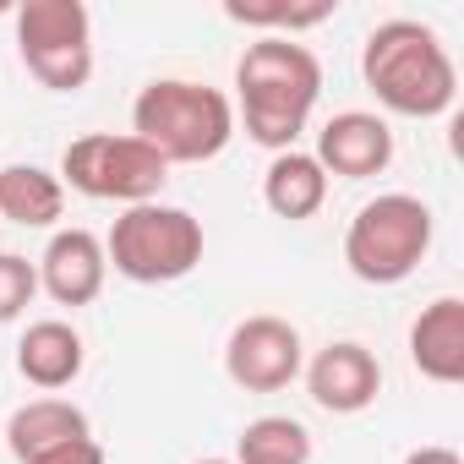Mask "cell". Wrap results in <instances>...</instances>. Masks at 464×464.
Masks as SVG:
<instances>
[{"label":"cell","mask_w":464,"mask_h":464,"mask_svg":"<svg viewBox=\"0 0 464 464\" xmlns=\"http://www.w3.org/2000/svg\"><path fill=\"white\" fill-rule=\"evenodd\" d=\"M361 77L382 110L410 115V121H437L459 99V72H453L448 44L437 39V28L415 17H388L366 34Z\"/></svg>","instance_id":"6da1fadb"},{"label":"cell","mask_w":464,"mask_h":464,"mask_svg":"<svg viewBox=\"0 0 464 464\" xmlns=\"http://www.w3.org/2000/svg\"><path fill=\"white\" fill-rule=\"evenodd\" d=\"M236 93H241L246 137L257 148L290 153L323 99V66L295 39H257L236 61Z\"/></svg>","instance_id":"7a4b0ae2"},{"label":"cell","mask_w":464,"mask_h":464,"mask_svg":"<svg viewBox=\"0 0 464 464\" xmlns=\"http://www.w3.org/2000/svg\"><path fill=\"white\" fill-rule=\"evenodd\" d=\"M131 137H142L164 164H208L236 137V104L191 77H159L131 104Z\"/></svg>","instance_id":"3957f363"},{"label":"cell","mask_w":464,"mask_h":464,"mask_svg":"<svg viewBox=\"0 0 464 464\" xmlns=\"http://www.w3.org/2000/svg\"><path fill=\"white\" fill-rule=\"evenodd\" d=\"M431 236H437V218L420 197L382 191L350 218L344 263L361 285H404L420 268V257L431 252Z\"/></svg>","instance_id":"277c9868"},{"label":"cell","mask_w":464,"mask_h":464,"mask_svg":"<svg viewBox=\"0 0 464 464\" xmlns=\"http://www.w3.org/2000/svg\"><path fill=\"white\" fill-rule=\"evenodd\" d=\"M202 224L186 208L169 202H137L126 208L110 236H104V263L131 279V285H175L202 263Z\"/></svg>","instance_id":"5b68a950"},{"label":"cell","mask_w":464,"mask_h":464,"mask_svg":"<svg viewBox=\"0 0 464 464\" xmlns=\"http://www.w3.org/2000/svg\"><path fill=\"white\" fill-rule=\"evenodd\" d=\"M169 180V164L142 142V137H115V131H88L61 153V186L93 197V202H159Z\"/></svg>","instance_id":"8992f818"},{"label":"cell","mask_w":464,"mask_h":464,"mask_svg":"<svg viewBox=\"0 0 464 464\" xmlns=\"http://www.w3.org/2000/svg\"><path fill=\"white\" fill-rule=\"evenodd\" d=\"M17 55L50 93H77L93 77V17L82 0H23Z\"/></svg>","instance_id":"52a82bcc"},{"label":"cell","mask_w":464,"mask_h":464,"mask_svg":"<svg viewBox=\"0 0 464 464\" xmlns=\"http://www.w3.org/2000/svg\"><path fill=\"white\" fill-rule=\"evenodd\" d=\"M224 372L236 388L246 393H279L290 388L301 372H306V344H301V328L285 323V317H246L236 323L224 344Z\"/></svg>","instance_id":"ba28073f"},{"label":"cell","mask_w":464,"mask_h":464,"mask_svg":"<svg viewBox=\"0 0 464 464\" xmlns=\"http://www.w3.org/2000/svg\"><path fill=\"white\" fill-rule=\"evenodd\" d=\"M34 268H39V290L55 306H88V301L104 295V279H110L104 241L93 229H55Z\"/></svg>","instance_id":"9c48e42d"},{"label":"cell","mask_w":464,"mask_h":464,"mask_svg":"<svg viewBox=\"0 0 464 464\" xmlns=\"http://www.w3.org/2000/svg\"><path fill=\"white\" fill-rule=\"evenodd\" d=\"M306 388L328 415H361L382 393V366H377V355L366 344L339 339V344L317 350V361L306 366Z\"/></svg>","instance_id":"30bf717a"},{"label":"cell","mask_w":464,"mask_h":464,"mask_svg":"<svg viewBox=\"0 0 464 464\" xmlns=\"http://www.w3.org/2000/svg\"><path fill=\"white\" fill-rule=\"evenodd\" d=\"M328 175H344V180H372L393 164V131L382 115L372 110H344L334 115L323 131H317V153H312Z\"/></svg>","instance_id":"8fae6325"},{"label":"cell","mask_w":464,"mask_h":464,"mask_svg":"<svg viewBox=\"0 0 464 464\" xmlns=\"http://www.w3.org/2000/svg\"><path fill=\"white\" fill-rule=\"evenodd\" d=\"M410 361H415L420 377H431L442 388L464 382V301L459 295H437L415 317V328H410Z\"/></svg>","instance_id":"7c38bea8"},{"label":"cell","mask_w":464,"mask_h":464,"mask_svg":"<svg viewBox=\"0 0 464 464\" xmlns=\"http://www.w3.org/2000/svg\"><path fill=\"white\" fill-rule=\"evenodd\" d=\"M82 361H88L82 334H77L72 323H61V317L28 323V334H23V344H17V372H23V382H34V388H44V393L72 388V382L82 377Z\"/></svg>","instance_id":"4fadbf2b"},{"label":"cell","mask_w":464,"mask_h":464,"mask_svg":"<svg viewBox=\"0 0 464 464\" xmlns=\"http://www.w3.org/2000/svg\"><path fill=\"white\" fill-rule=\"evenodd\" d=\"M263 202H268L279 218L301 224V218H312V213L328 202V169H323L312 153H301V148L274 153V164H268V175H263Z\"/></svg>","instance_id":"5bb4252c"},{"label":"cell","mask_w":464,"mask_h":464,"mask_svg":"<svg viewBox=\"0 0 464 464\" xmlns=\"http://www.w3.org/2000/svg\"><path fill=\"white\" fill-rule=\"evenodd\" d=\"M72 437H93V426H88V415H82L72 399H55V393L28 399V404L12 410V420H6V442H12L17 464L34 459V453H44V448H55V442H72Z\"/></svg>","instance_id":"9a60e30c"},{"label":"cell","mask_w":464,"mask_h":464,"mask_svg":"<svg viewBox=\"0 0 464 464\" xmlns=\"http://www.w3.org/2000/svg\"><path fill=\"white\" fill-rule=\"evenodd\" d=\"M66 213V186L61 175L39 164H6L0 169V218H12L23 229H50Z\"/></svg>","instance_id":"2e32d148"},{"label":"cell","mask_w":464,"mask_h":464,"mask_svg":"<svg viewBox=\"0 0 464 464\" xmlns=\"http://www.w3.org/2000/svg\"><path fill=\"white\" fill-rule=\"evenodd\" d=\"M236 464H312V431L295 415H257L236 437Z\"/></svg>","instance_id":"e0dca14e"},{"label":"cell","mask_w":464,"mask_h":464,"mask_svg":"<svg viewBox=\"0 0 464 464\" xmlns=\"http://www.w3.org/2000/svg\"><path fill=\"white\" fill-rule=\"evenodd\" d=\"M39 295V268L17 252H0V323H17Z\"/></svg>","instance_id":"ac0fdd59"},{"label":"cell","mask_w":464,"mask_h":464,"mask_svg":"<svg viewBox=\"0 0 464 464\" xmlns=\"http://www.w3.org/2000/svg\"><path fill=\"white\" fill-rule=\"evenodd\" d=\"M229 17H236V23H246V28H317V23H328L334 17V6H306V12H252V6H224Z\"/></svg>","instance_id":"d6986e66"},{"label":"cell","mask_w":464,"mask_h":464,"mask_svg":"<svg viewBox=\"0 0 464 464\" xmlns=\"http://www.w3.org/2000/svg\"><path fill=\"white\" fill-rule=\"evenodd\" d=\"M23 464H110V459H104V442L99 437H72V442H55V448L34 453Z\"/></svg>","instance_id":"ffe728a7"},{"label":"cell","mask_w":464,"mask_h":464,"mask_svg":"<svg viewBox=\"0 0 464 464\" xmlns=\"http://www.w3.org/2000/svg\"><path fill=\"white\" fill-rule=\"evenodd\" d=\"M404 464H464V459H459L453 448H415Z\"/></svg>","instance_id":"44dd1931"},{"label":"cell","mask_w":464,"mask_h":464,"mask_svg":"<svg viewBox=\"0 0 464 464\" xmlns=\"http://www.w3.org/2000/svg\"><path fill=\"white\" fill-rule=\"evenodd\" d=\"M202 464H236V459H202Z\"/></svg>","instance_id":"7402d4cb"}]
</instances>
